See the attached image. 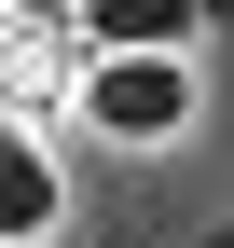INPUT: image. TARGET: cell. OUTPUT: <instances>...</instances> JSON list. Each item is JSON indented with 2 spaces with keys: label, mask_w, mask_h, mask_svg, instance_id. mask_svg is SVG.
I'll return each instance as SVG.
<instances>
[{
  "label": "cell",
  "mask_w": 234,
  "mask_h": 248,
  "mask_svg": "<svg viewBox=\"0 0 234 248\" xmlns=\"http://www.w3.org/2000/svg\"><path fill=\"white\" fill-rule=\"evenodd\" d=\"M69 110L97 124V138L152 152V138L193 124V55H83V69H69Z\"/></svg>",
  "instance_id": "6da1fadb"
},
{
  "label": "cell",
  "mask_w": 234,
  "mask_h": 248,
  "mask_svg": "<svg viewBox=\"0 0 234 248\" xmlns=\"http://www.w3.org/2000/svg\"><path fill=\"white\" fill-rule=\"evenodd\" d=\"M69 221V166H55L42 124H0V248H42Z\"/></svg>",
  "instance_id": "7a4b0ae2"
},
{
  "label": "cell",
  "mask_w": 234,
  "mask_h": 248,
  "mask_svg": "<svg viewBox=\"0 0 234 248\" xmlns=\"http://www.w3.org/2000/svg\"><path fill=\"white\" fill-rule=\"evenodd\" d=\"M0 14H14V28H69L83 0H0Z\"/></svg>",
  "instance_id": "277c9868"
},
{
  "label": "cell",
  "mask_w": 234,
  "mask_h": 248,
  "mask_svg": "<svg viewBox=\"0 0 234 248\" xmlns=\"http://www.w3.org/2000/svg\"><path fill=\"white\" fill-rule=\"evenodd\" d=\"M207 42V0H83L69 55H193Z\"/></svg>",
  "instance_id": "3957f363"
},
{
  "label": "cell",
  "mask_w": 234,
  "mask_h": 248,
  "mask_svg": "<svg viewBox=\"0 0 234 248\" xmlns=\"http://www.w3.org/2000/svg\"><path fill=\"white\" fill-rule=\"evenodd\" d=\"M0 42H14V14H0Z\"/></svg>",
  "instance_id": "5b68a950"
}]
</instances>
